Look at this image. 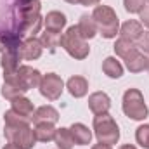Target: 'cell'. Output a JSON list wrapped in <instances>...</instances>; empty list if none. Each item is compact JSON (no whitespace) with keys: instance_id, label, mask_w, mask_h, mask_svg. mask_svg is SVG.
Returning a JSON list of instances; mask_svg holds the SVG:
<instances>
[{"instance_id":"cell-24","label":"cell","mask_w":149,"mask_h":149,"mask_svg":"<svg viewBox=\"0 0 149 149\" xmlns=\"http://www.w3.org/2000/svg\"><path fill=\"white\" fill-rule=\"evenodd\" d=\"M148 64H149V57L142 52H139L135 57H132L130 61L125 63V66L130 73H142L144 70H148Z\"/></svg>"},{"instance_id":"cell-14","label":"cell","mask_w":149,"mask_h":149,"mask_svg":"<svg viewBox=\"0 0 149 149\" xmlns=\"http://www.w3.org/2000/svg\"><path fill=\"white\" fill-rule=\"evenodd\" d=\"M142 33H144V26L141 24V21H135V19H128L120 28V38L130 40L134 43L142 37Z\"/></svg>"},{"instance_id":"cell-22","label":"cell","mask_w":149,"mask_h":149,"mask_svg":"<svg viewBox=\"0 0 149 149\" xmlns=\"http://www.w3.org/2000/svg\"><path fill=\"white\" fill-rule=\"evenodd\" d=\"M33 132H35L37 142H50V141H54L56 127L52 123H37L33 127Z\"/></svg>"},{"instance_id":"cell-23","label":"cell","mask_w":149,"mask_h":149,"mask_svg":"<svg viewBox=\"0 0 149 149\" xmlns=\"http://www.w3.org/2000/svg\"><path fill=\"white\" fill-rule=\"evenodd\" d=\"M102 71H104L106 76L116 80V78H120L123 74V66H121V63L116 57H106L102 61Z\"/></svg>"},{"instance_id":"cell-2","label":"cell","mask_w":149,"mask_h":149,"mask_svg":"<svg viewBox=\"0 0 149 149\" xmlns=\"http://www.w3.org/2000/svg\"><path fill=\"white\" fill-rule=\"evenodd\" d=\"M92 17L97 26V33L106 40H111L120 33V19L109 5H95Z\"/></svg>"},{"instance_id":"cell-33","label":"cell","mask_w":149,"mask_h":149,"mask_svg":"<svg viewBox=\"0 0 149 149\" xmlns=\"http://www.w3.org/2000/svg\"><path fill=\"white\" fill-rule=\"evenodd\" d=\"M3 149H23V148H19V146H16V144L9 142V144H5V146H3Z\"/></svg>"},{"instance_id":"cell-19","label":"cell","mask_w":149,"mask_h":149,"mask_svg":"<svg viewBox=\"0 0 149 149\" xmlns=\"http://www.w3.org/2000/svg\"><path fill=\"white\" fill-rule=\"evenodd\" d=\"M71 134H73V139H74V144L76 146H88L90 141H92V132L88 130L87 125L83 123H73L70 127Z\"/></svg>"},{"instance_id":"cell-34","label":"cell","mask_w":149,"mask_h":149,"mask_svg":"<svg viewBox=\"0 0 149 149\" xmlns=\"http://www.w3.org/2000/svg\"><path fill=\"white\" fill-rule=\"evenodd\" d=\"M118 149H137L135 146H132V144H123V146H120Z\"/></svg>"},{"instance_id":"cell-37","label":"cell","mask_w":149,"mask_h":149,"mask_svg":"<svg viewBox=\"0 0 149 149\" xmlns=\"http://www.w3.org/2000/svg\"><path fill=\"white\" fill-rule=\"evenodd\" d=\"M148 71H149V64H148Z\"/></svg>"},{"instance_id":"cell-6","label":"cell","mask_w":149,"mask_h":149,"mask_svg":"<svg viewBox=\"0 0 149 149\" xmlns=\"http://www.w3.org/2000/svg\"><path fill=\"white\" fill-rule=\"evenodd\" d=\"M3 135L7 142H12L23 149H33L37 144L35 132L30 125H5Z\"/></svg>"},{"instance_id":"cell-32","label":"cell","mask_w":149,"mask_h":149,"mask_svg":"<svg viewBox=\"0 0 149 149\" xmlns=\"http://www.w3.org/2000/svg\"><path fill=\"white\" fill-rule=\"evenodd\" d=\"M92 149H113V146H108V144H95V146H92Z\"/></svg>"},{"instance_id":"cell-20","label":"cell","mask_w":149,"mask_h":149,"mask_svg":"<svg viewBox=\"0 0 149 149\" xmlns=\"http://www.w3.org/2000/svg\"><path fill=\"white\" fill-rule=\"evenodd\" d=\"M54 142L59 149H73L74 146V139H73V134L70 128H56V135H54Z\"/></svg>"},{"instance_id":"cell-10","label":"cell","mask_w":149,"mask_h":149,"mask_svg":"<svg viewBox=\"0 0 149 149\" xmlns=\"http://www.w3.org/2000/svg\"><path fill=\"white\" fill-rule=\"evenodd\" d=\"M17 78H19V81L23 83V87L26 88V90H31V88H37L38 85H40V81H42V73L35 70V68H31V66H19V70H17Z\"/></svg>"},{"instance_id":"cell-7","label":"cell","mask_w":149,"mask_h":149,"mask_svg":"<svg viewBox=\"0 0 149 149\" xmlns=\"http://www.w3.org/2000/svg\"><path fill=\"white\" fill-rule=\"evenodd\" d=\"M38 88H40V94L47 101H57L63 95L64 81H63V78L59 74L47 73V74H42V81H40Z\"/></svg>"},{"instance_id":"cell-21","label":"cell","mask_w":149,"mask_h":149,"mask_svg":"<svg viewBox=\"0 0 149 149\" xmlns=\"http://www.w3.org/2000/svg\"><path fill=\"white\" fill-rule=\"evenodd\" d=\"M10 104H12V108H10V109H14L16 113L23 114V116L31 118V116H33V113H35L33 102H31L28 97H24V95H19V97L12 99V101H10Z\"/></svg>"},{"instance_id":"cell-11","label":"cell","mask_w":149,"mask_h":149,"mask_svg":"<svg viewBox=\"0 0 149 149\" xmlns=\"http://www.w3.org/2000/svg\"><path fill=\"white\" fill-rule=\"evenodd\" d=\"M26 92H28V90L23 87V83L19 81L17 74L12 76V78L3 80V83H2V90H0L2 97L7 99V101H12V99H16V97H19V95H24Z\"/></svg>"},{"instance_id":"cell-31","label":"cell","mask_w":149,"mask_h":149,"mask_svg":"<svg viewBox=\"0 0 149 149\" xmlns=\"http://www.w3.org/2000/svg\"><path fill=\"white\" fill-rule=\"evenodd\" d=\"M139 16H141V24L146 26V28H149V5H146V7L139 12Z\"/></svg>"},{"instance_id":"cell-35","label":"cell","mask_w":149,"mask_h":149,"mask_svg":"<svg viewBox=\"0 0 149 149\" xmlns=\"http://www.w3.org/2000/svg\"><path fill=\"white\" fill-rule=\"evenodd\" d=\"M64 2H68V3H80V5H81L83 0H64Z\"/></svg>"},{"instance_id":"cell-16","label":"cell","mask_w":149,"mask_h":149,"mask_svg":"<svg viewBox=\"0 0 149 149\" xmlns=\"http://www.w3.org/2000/svg\"><path fill=\"white\" fill-rule=\"evenodd\" d=\"M45 19V30L47 31H54V33H61L63 28L66 26V16L59 10H50L47 12Z\"/></svg>"},{"instance_id":"cell-3","label":"cell","mask_w":149,"mask_h":149,"mask_svg":"<svg viewBox=\"0 0 149 149\" xmlns=\"http://www.w3.org/2000/svg\"><path fill=\"white\" fill-rule=\"evenodd\" d=\"M92 127H94V134H95V137L101 144L114 146L120 141V127L109 113L95 114Z\"/></svg>"},{"instance_id":"cell-30","label":"cell","mask_w":149,"mask_h":149,"mask_svg":"<svg viewBox=\"0 0 149 149\" xmlns=\"http://www.w3.org/2000/svg\"><path fill=\"white\" fill-rule=\"evenodd\" d=\"M135 45L139 47V50H141L142 54H146V56L149 57V31H144L142 37L135 42Z\"/></svg>"},{"instance_id":"cell-5","label":"cell","mask_w":149,"mask_h":149,"mask_svg":"<svg viewBox=\"0 0 149 149\" xmlns=\"http://www.w3.org/2000/svg\"><path fill=\"white\" fill-rule=\"evenodd\" d=\"M59 45H61L73 59H78V61L88 57V54H90V47H88L87 40L80 35L78 26H70V28L66 30V33L61 35Z\"/></svg>"},{"instance_id":"cell-9","label":"cell","mask_w":149,"mask_h":149,"mask_svg":"<svg viewBox=\"0 0 149 149\" xmlns=\"http://www.w3.org/2000/svg\"><path fill=\"white\" fill-rule=\"evenodd\" d=\"M19 61H21L19 50H10V52H3V54H2L0 66H2V71H3V80L12 78V76L17 74Z\"/></svg>"},{"instance_id":"cell-13","label":"cell","mask_w":149,"mask_h":149,"mask_svg":"<svg viewBox=\"0 0 149 149\" xmlns=\"http://www.w3.org/2000/svg\"><path fill=\"white\" fill-rule=\"evenodd\" d=\"M57 121H59V111L56 108L49 106V104L37 108L33 116H31L33 125H37V123H52V125H56Z\"/></svg>"},{"instance_id":"cell-29","label":"cell","mask_w":149,"mask_h":149,"mask_svg":"<svg viewBox=\"0 0 149 149\" xmlns=\"http://www.w3.org/2000/svg\"><path fill=\"white\" fill-rule=\"evenodd\" d=\"M125 10L130 14H139L146 7V0H123Z\"/></svg>"},{"instance_id":"cell-8","label":"cell","mask_w":149,"mask_h":149,"mask_svg":"<svg viewBox=\"0 0 149 149\" xmlns=\"http://www.w3.org/2000/svg\"><path fill=\"white\" fill-rule=\"evenodd\" d=\"M42 52H43V45L37 37H26L19 45V56L24 61H35L42 56Z\"/></svg>"},{"instance_id":"cell-1","label":"cell","mask_w":149,"mask_h":149,"mask_svg":"<svg viewBox=\"0 0 149 149\" xmlns=\"http://www.w3.org/2000/svg\"><path fill=\"white\" fill-rule=\"evenodd\" d=\"M40 0H0V37H35L42 28Z\"/></svg>"},{"instance_id":"cell-17","label":"cell","mask_w":149,"mask_h":149,"mask_svg":"<svg viewBox=\"0 0 149 149\" xmlns=\"http://www.w3.org/2000/svg\"><path fill=\"white\" fill-rule=\"evenodd\" d=\"M66 88H68V92H70L73 97L80 99V97L87 95V92H88V81H87V78L74 74V76H71V78L66 81Z\"/></svg>"},{"instance_id":"cell-27","label":"cell","mask_w":149,"mask_h":149,"mask_svg":"<svg viewBox=\"0 0 149 149\" xmlns=\"http://www.w3.org/2000/svg\"><path fill=\"white\" fill-rule=\"evenodd\" d=\"M40 42H42V45L43 47H47L49 50H56V47L59 45V42H61V33H54V31H43L42 33V37H40Z\"/></svg>"},{"instance_id":"cell-12","label":"cell","mask_w":149,"mask_h":149,"mask_svg":"<svg viewBox=\"0 0 149 149\" xmlns=\"http://www.w3.org/2000/svg\"><path fill=\"white\" fill-rule=\"evenodd\" d=\"M88 109L94 114H104L111 109V99L106 92H94L88 95Z\"/></svg>"},{"instance_id":"cell-15","label":"cell","mask_w":149,"mask_h":149,"mask_svg":"<svg viewBox=\"0 0 149 149\" xmlns=\"http://www.w3.org/2000/svg\"><path fill=\"white\" fill-rule=\"evenodd\" d=\"M113 49H114L116 56H118V57H121L125 63H127V61H130L132 57H135V56L141 52V50H139V47H137L134 42L125 40V38H118Z\"/></svg>"},{"instance_id":"cell-26","label":"cell","mask_w":149,"mask_h":149,"mask_svg":"<svg viewBox=\"0 0 149 149\" xmlns=\"http://www.w3.org/2000/svg\"><path fill=\"white\" fill-rule=\"evenodd\" d=\"M3 121H5V125H30L31 123V118L23 116V114L16 113L14 109H9V111H5V114H3Z\"/></svg>"},{"instance_id":"cell-18","label":"cell","mask_w":149,"mask_h":149,"mask_svg":"<svg viewBox=\"0 0 149 149\" xmlns=\"http://www.w3.org/2000/svg\"><path fill=\"white\" fill-rule=\"evenodd\" d=\"M76 26H78L80 35L85 38V40H90V38H94L97 35V26H95V21H94L92 14L90 16L88 14H81Z\"/></svg>"},{"instance_id":"cell-38","label":"cell","mask_w":149,"mask_h":149,"mask_svg":"<svg viewBox=\"0 0 149 149\" xmlns=\"http://www.w3.org/2000/svg\"><path fill=\"white\" fill-rule=\"evenodd\" d=\"M146 2H149V0H146Z\"/></svg>"},{"instance_id":"cell-28","label":"cell","mask_w":149,"mask_h":149,"mask_svg":"<svg viewBox=\"0 0 149 149\" xmlns=\"http://www.w3.org/2000/svg\"><path fill=\"white\" fill-rule=\"evenodd\" d=\"M135 141L141 148L149 149V125H141L135 130Z\"/></svg>"},{"instance_id":"cell-4","label":"cell","mask_w":149,"mask_h":149,"mask_svg":"<svg viewBox=\"0 0 149 149\" xmlns=\"http://www.w3.org/2000/svg\"><path fill=\"white\" fill-rule=\"evenodd\" d=\"M121 108L127 118L134 120V121H142L149 116V109L146 106L144 95L139 88H128L123 94V101H121Z\"/></svg>"},{"instance_id":"cell-36","label":"cell","mask_w":149,"mask_h":149,"mask_svg":"<svg viewBox=\"0 0 149 149\" xmlns=\"http://www.w3.org/2000/svg\"><path fill=\"white\" fill-rule=\"evenodd\" d=\"M95 2H97V5H99V2H101V0H95Z\"/></svg>"},{"instance_id":"cell-25","label":"cell","mask_w":149,"mask_h":149,"mask_svg":"<svg viewBox=\"0 0 149 149\" xmlns=\"http://www.w3.org/2000/svg\"><path fill=\"white\" fill-rule=\"evenodd\" d=\"M24 38L17 35H2L0 37V54L10 52V50H19V45Z\"/></svg>"}]
</instances>
